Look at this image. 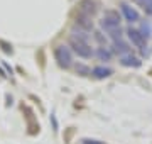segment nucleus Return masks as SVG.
Masks as SVG:
<instances>
[{"mask_svg": "<svg viewBox=\"0 0 152 144\" xmlns=\"http://www.w3.org/2000/svg\"><path fill=\"white\" fill-rule=\"evenodd\" d=\"M112 51L107 48V46H100V48H96V51H95V56H96L100 61H110L112 60Z\"/></svg>", "mask_w": 152, "mask_h": 144, "instance_id": "obj_11", "label": "nucleus"}, {"mask_svg": "<svg viewBox=\"0 0 152 144\" xmlns=\"http://www.w3.org/2000/svg\"><path fill=\"white\" fill-rule=\"evenodd\" d=\"M83 144H105V143L96 141V139H83Z\"/></svg>", "mask_w": 152, "mask_h": 144, "instance_id": "obj_15", "label": "nucleus"}, {"mask_svg": "<svg viewBox=\"0 0 152 144\" xmlns=\"http://www.w3.org/2000/svg\"><path fill=\"white\" fill-rule=\"evenodd\" d=\"M112 73H113V70H112V68H105V66H95V68L91 70V75L96 78V80L108 78Z\"/></svg>", "mask_w": 152, "mask_h": 144, "instance_id": "obj_10", "label": "nucleus"}, {"mask_svg": "<svg viewBox=\"0 0 152 144\" xmlns=\"http://www.w3.org/2000/svg\"><path fill=\"white\" fill-rule=\"evenodd\" d=\"M0 44L4 46V51H5V53H12V48L9 44H5V43H2V41H0Z\"/></svg>", "mask_w": 152, "mask_h": 144, "instance_id": "obj_17", "label": "nucleus"}, {"mask_svg": "<svg viewBox=\"0 0 152 144\" xmlns=\"http://www.w3.org/2000/svg\"><path fill=\"white\" fill-rule=\"evenodd\" d=\"M75 26L78 27V31H83V32H90L93 29V21L91 17H86V15H76L75 19Z\"/></svg>", "mask_w": 152, "mask_h": 144, "instance_id": "obj_7", "label": "nucleus"}, {"mask_svg": "<svg viewBox=\"0 0 152 144\" xmlns=\"http://www.w3.org/2000/svg\"><path fill=\"white\" fill-rule=\"evenodd\" d=\"M135 2H137V4H139V5H142V7H144V9H145V7L149 5V4H151L152 0H135Z\"/></svg>", "mask_w": 152, "mask_h": 144, "instance_id": "obj_16", "label": "nucleus"}, {"mask_svg": "<svg viewBox=\"0 0 152 144\" xmlns=\"http://www.w3.org/2000/svg\"><path fill=\"white\" fill-rule=\"evenodd\" d=\"M120 9H122V14H124L125 21L129 24H135L140 21V14L137 10L135 7H132L130 4H127V2H122L120 4Z\"/></svg>", "mask_w": 152, "mask_h": 144, "instance_id": "obj_5", "label": "nucleus"}, {"mask_svg": "<svg viewBox=\"0 0 152 144\" xmlns=\"http://www.w3.org/2000/svg\"><path fill=\"white\" fill-rule=\"evenodd\" d=\"M69 46L75 54H78L80 58H85V60H88V58H91L95 54V51L91 49V46L88 43H80V41H75V39L69 37Z\"/></svg>", "mask_w": 152, "mask_h": 144, "instance_id": "obj_4", "label": "nucleus"}, {"mask_svg": "<svg viewBox=\"0 0 152 144\" xmlns=\"http://www.w3.org/2000/svg\"><path fill=\"white\" fill-rule=\"evenodd\" d=\"M139 32H140L145 39L152 37V24L149 22V21H144V22L140 24V27H139Z\"/></svg>", "mask_w": 152, "mask_h": 144, "instance_id": "obj_12", "label": "nucleus"}, {"mask_svg": "<svg viewBox=\"0 0 152 144\" xmlns=\"http://www.w3.org/2000/svg\"><path fill=\"white\" fill-rule=\"evenodd\" d=\"M54 58L58 61V65L61 68H68L73 66V51H71L69 46H64V44H59L54 48Z\"/></svg>", "mask_w": 152, "mask_h": 144, "instance_id": "obj_2", "label": "nucleus"}, {"mask_svg": "<svg viewBox=\"0 0 152 144\" xmlns=\"http://www.w3.org/2000/svg\"><path fill=\"white\" fill-rule=\"evenodd\" d=\"M75 70H76V73L81 75V76H90V75H91V68L88 66V65H85V63L75 65Z\"/></svg>", "mask_w": 152, "mask_h": 144, "instance_id": "obj_13", "label": "nucleus"}, {"mask_svg": "<svg viewBox=\"0 0 152 144\" xmlns=\"http://www.w3.org/2000/svg\"><path fill=\"white\" fill-rule=\"evenodd\" d=\"M93 37H95V41H96L100 46H105V43H107V37L102 34V31H95V32H93Z\"/></svg>", "mask_w": 152, "mask_h": 144, "instance_id": "obj_14", "label": "nucleus"}, {"mask_svg": "<svg viewBox=\"0 0 152 144\" xmlns=\"http://www.w3.org/2000/svg\"><path fill=\"white\" fill-rule=\"evenodd\" d=\"M130 44L124 41V39H118V41H113V46H112V53H117L120 56H125V54H130Z\"/></svg>", "mask_w": 152, "mask_h": 144, "instance_id": "obj_9", "label": "nucleus"}, {"mask_svg": "<svg viewBox=\"0 0 152 144\" xmlns=\"http://www.w3.org/2000/svg\"><path fill=\"white\" fill-rule=\"evenodd\" d=\"M120 65L125 66V68H140L142 66V60L130 53V54L120 56Z\"/></svg>", "mask_w": 152, "mask_h": 144, "instance_id": "obj_8", "label": "nucleus"}, {"mask_svg": "<svg viewBox=\"0 0 152 144\" xmlns=\"http://www.w3.org/2000/svg\"><path fill=\"white\" fill-rule=\"evenodd\" d=\"M127 36H129V41H130L132 44L135 46L137 49L140 51L142 54H145V49H147V39L139 32V29H134V27H129L127 31Z\"/></svg>", "mask_w": 152, "mask_h": 144, "instance_id": "obj_3", "label": "nucleus"}, {"mask_svg": "<svg viewBox=\"0 0 152 144\" xmlns=\"http://www.w3.org/2000/svg\"><path fill=\"white\" fill-rule=\"evenodd\" d=\"M98 10V0H81L78 5V14L80 15L93 17V14Z\"/></svg>", "mask_w": 152, "mask_h": 144, "instance_id": "obj_6", "label": "nucleus"}, {"mask_svg": "<svg viewBox=\"0 0 152 144\" xmlns=\"http://www.w3.org/2000/svg\"><path fill=\"white\" fill-rule=\"evenodd\" d=\"M100 27L103 29L107 34L112 32V31H115V29L122 27V26H120V14L117 10H112V9L105 10L103 19L100 21Z\"/></svg>", "mask_w": 152, "mask_h": 144, "instance_id": "obj_1", "label": "nucleus"}, {"mask_svg": "<svg viewBox=\"0 0 152 144\" xmlns=\"http://www.w3.org/2000/svg\"><path fill=\"white\" fill-rule=\"evenodd\" d=\"M145 12L149 14V15H152V2H151V4H149L147 7H145Z\"/></svg>", "mask_w": 152, "mask_h": 144, "instance_id": "obj_18", "label": "nucleus"}]
</instances>
